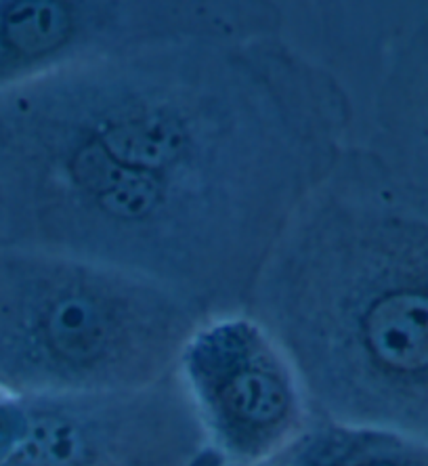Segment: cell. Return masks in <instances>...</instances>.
I'll return each instance as SVG.
<instances>
[{
  "instance_id": "3957f363",
  "label": "cell",
  "mask_w": 428,
  "mask_h": 466,
  "mask_svg": "<svg viewBox=\"0 0 428 466\" xmlns=\"http://www.w3.org/2000/svg\"><path fill=\"white\" fill-rule=\"evenodd\" d=\"M212 319L139 273L40 250L0 248V389L6 395L120 390L178 372Z\"/></svg>"
},
{
  "instance_id": "277c9868",
  "label": "cell",
  "mask_w": 428,
  "mask_h": 466,
  "mask_svg": "<svg viewBox=\"0 0 428 466\" xmlns=\"http://www.w3.org/2000/svg\"><path fill=\"white\" fill-rule=\"evenodd\" d=\"M212 451L178 372L141 389L0 400V466H204Z\"/></svg>"
},
{
  "instance_id": "5b68a950",
  "label": "cell",
  "mask_w": 428,
  "mask_h": 466,
  "mask_svg": "<svg viewBox=\"0 0 428 466\" xmlns=\"http://www.w3.org/2000/svg\"><path fill=\"white\" fill-rule=\"evenodd\" d=\"M281 34L269 3L0 0V93L87 61L185 43Z\"/></svg>"
},
{
  "instance_id": "52a82bcc",
  "label": "cell",
  "mask_w": 428,
  "mask_h": 466,
  "mask_svg": "<svg viewBox=\"0 0 428 466\" xmlns=\"http://www.w3.org/2000/svg\"><path fill=\"white\" fill-rule=\"evenodd\" d=\"M368 146L428 187V15L392 45Z\"/></svg>"
},
{
  "instance_id": "8992f818",
  "label": "cell",
  "mask_w": 428,
  "mask_h": 466,
  "mask_svg": "<svg viewBox=\"0 0 428 466\" xmlns=\"http://www.w3.org/2000/svg\"><path fill=\"white\" fill-rule=\"evenodd\" d=\"M210 448L227 466H260L313 424L299 374L252 315L209 319L178 363Z\"/></svg>"
},
{
  "instance_id": "ba28073f",
  "label": "cell",
  "mask_w": 428,
  "mask_h": 466,
  "mask_svg": "<svg viewBox=\"0 0 428 466\" xmlns=\"http://www.w3.org/2000/svg\"><path fill=\"white\" fill-rule=\"evenodd\" d=\"M278 466H428V441L381 427L313 420Z\"/></svg>"
},
{
  "instance_id": "6da1fadb",
  "label": "cell",
  "mask_w": 428,
  "mask_h": 466,
  "mask_svg": "<svg viewBox=\"0 0 428 466\" xmlns=\"http://www.w3.org/2000/svg\"><path fill=\"white\" fill-rule=\"evenodd\" d=\"M353 122L342 80L281 34L66 67L0 93V248L139 273L212 319L244 313Z\"/></svg>"
},
{
  "instance_id": "9c48e42d",
  "label": "cell",
  "mask_w": 428,
  "mask_h": 466,
  "mask_svg": "<svg viewBox=\"0 0 428 466\" xmlns=\"http://www.w3.org/2000/svg\"><path fill=\"white\" fill-rule=\"evenodd\" d=\"M5 395H6V393H5V390H3V389H0V400H3V397H5Z\"/></svg>"
},
{
  "instance_id": "30bf717a",
  "label": "cell",
  "mask_w": 428,
  "mask_h": 466,
  "mask_svg": "<svg viewBox=\"0 0 428 466\" xmlns=\"http://www.w3.org/2000/svg\"><path fill=\"white\" fill-rule=\"evenodd\" d=\"M260 466H278V464H271V462H269V464H260Z\"/></svg>"
},
{
  "instance_id": "7a4b0ae2",
  "label": "cell",
  "mask_w": 428,
  "mask_h": 466,
  "mask_svg": "<svg viewBox=\"0 0 428 466\" xmlns=\"http://www.w3.org/2000/svg\"><path fill=\"white\" fill-rule=\"evenodd\" d=\"M246 313L292 361L313 420L428 441V187L368 143L292 212Z\"/></svg>"
}]
</instances>
